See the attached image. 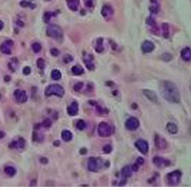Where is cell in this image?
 Wrapping results in <instances>:
<instances>
[{
    "label": "cell",
    "mask_w": 191,
    "mask_h": 190,
    "mask_svg": "<svg viewBox=\"0 0 191 190\" xmlns=\"http://www.w3.org/2000/svg\"><path fill=\"white\" fill-rule=\"evenodd\" d=\"M103 166V162L98 157H90L88 161V170L91 172H97Z\"/></svg>",
    "instance_id": "8992f818"
},
{
    "label": "cell",
    "mask_w": 191,
    "mask_h": 190,
    "mask_svg": "<svg viewBox=\"0 0 191 190\" xmlns=\"http://www.w3.org/2000/svg\"><path fill=\"white\" fill-rule=\"evenodd\" d=\"M44 94H46V96L56 95V96H59V97H63L64 94V89L61 87L60 85L53 83V85H50L49 87L46 89Z\"/></svg>",
    "instance_id": "7a4b0ae2"
},
{
    "label": "cell",
    "mask_w": 191,
    "mask_h": 190,
    "mask_svg": "<svg viewBox=\"0 0 191 190\" xmlns=\"http://www.w3.org/2000/svg\"><path fill=\"white\" fill-rule=\"evenodd\" d=\"M51 54H52V55H53V56H58L59 55V51L58 50H57V49H51Z\"/></svg>",
    "instance_id": "b9f144b4"
},
{
    "label": "cell",
    "mask_w": 191,
    "mask_h": 190,
    "mask_svg": "<svg viewBox=\"0 0 191 190\" xmlns=\"http://www.w3.org/2000/svg\"><path fill=\"white\" fill-rule=\"evenodd\" d=\"M132 108H133V109H136V108H137V105H136V103H133V105H132Z\"/></svg>",
    "instance_id": "f907efd6"
},
{
    "label": "cell",
    "mask_w": 191,
    "mask_h": 190,
    "mask_svg": "<svg viewBox=\"0 0 191 190\" xmlns=\"http://www.w3.org/2000/svg\"><path fill=\"white\" fill-rule=\"evenodd\" d=\"M146 22H147V24H149V26H155V20L153 17H148L147 19H146Z\"/></svg>",
    "instance_id": "f35d334b"
},
{
    "label": "cell",
    "mask_w": 191,
    "mask_h": 190,
    "mask_svg": "<svg viewBox=\"0 0 191 190\" xmlns=\"http://www.w3.org/2000/svg\"><path fill=\"white\" fill-rule=\"evenodd\" d=\"M54 145H55V146H59V142H55L54 143Z\"/></svg>",
    "instance_id": "816d5d0a"
},
{
    "label": "cell",
    "mask_w": 191,
    "mask_h": 190,
    "mask_svg": "<svg viewBox=\"0 0 191 190\" xmlns=\"http://www.w3.org/2000/svg\"><path fill=\"white\" fill-rule=\"evenodd\" d=\"M37 67H38L40 70H43L44 67H46V63H44L43 58H38L37 59Z\"/></svg>",
    "instance_id": "d6a6232c"
},
{
    "label": "cell",
    "mask_w": 191,
    "mask_h": 190,
    "mask_svg": "<svg viewBox=\"0 0 191 190\" xmlns=\"http://www.w3.org/2000/svg\"><path fill=\"white\" fill-rule=\"evenodd\" d=\"M183 60L185 61H191V49L190 48H184L181 52Z\"/></svg>",
    "instance_id": "ac0fdd59"
},
{
    "label": "cell",
    "mask_w": 191,
    "mask_h": 190,
    "mask_svg": "<svg viewBox=\"0 0 191 190\" xmlns=\"http://www.w3.org/2000/svg\"><path fill=\"white\" fill-rule=\"evenodd\" d=\"M32 50H33L34 53H39L41 50V44L39 42H34L32 44Z\"/></svg>",
    "instance_id": "f546056e"
},
{
    "label": "cell",
    "mask_w": 191,
    "mask_h": 190,
    "mask_svg": "<svg viewBox=\"0 0 191 190\" xmlns=\"http://www.w3.org/2000/svg\"><path fill=\"white\" fill-rule=\"evenodd\" d=\"M6 81H9V80H10V77H7V76H6Z\"/></svg>",
    "instance_id": "f5cc1de1"
},
{
    "label": "cell",
    "mask_w": 191,
    "mask_h": 190,
    "mask_svg": "<svg viewBox=\"0 0 191 190\" xmlns=\"http://www.w3.org/2000/svg\"><path fill=\"white\" fill-rule=\"evenodd\" d=\"M76 127H77L79 130H83V129H86L87 124H86L85 120L79 119V120H77V124H76Z\"/></svg>",
    "instance_id": "1f68e13d"
},
{
    "label": "cell",
    "mask_w": 191,
    "mask_h": 190,
    "mask_svg": "<svg viewBox=\"0 0 191 190\" xmlns=\"http://www.w3.org/2000/svg\"><path fill=\"white\" fill-rule=\"evenodd\" d=\"M46 129H48V128H50L52 126V122H51V119H49V118H47V119H44L43 122V124H41Z\"/></svg>",
    "instance_id": "e575fe53"
},
{
    "label": "cell",
    "mask_w": 191,
    "mask_h": 190,
    "mask_svg": "<svg viewBox=\"0 0 191 190\" xmlns=\"http://www.w3.org/2000/svg\"><path fill=\"white\" fill-rule=\"evenodd\" d=\"M14 97L16 99V102L18 103H23L28 100V95H26V91L20 90V89H17L14 92Z\"/></svg>",
    "instance_id": "52a82bcc"
},
{
    "label": "cell",
    "mask_w": 191,
    "mask_h": 190,
    "mask_svg": "<svg viewBox=\"0 0 191 190\" xmlns=\"http://www.w3.org/2000/svg\"><path fill=\"white\" fill-rule=\"evenodd\" d=\"M40 162L43 163V164H48V159H44V157H41V159H40Z\"/></svg>",
    "instance_id": "bcb514c9"
},
{
    "label": "cell",
    "mask_w": 191,
    "mask_h": 190,
    "mask_svg": "<svg viewBox=\"0 0 191 190\" xmlns=\"http://www.w3.org/2000/svg\"><path fill=\"white\" fill-rule=\"evenodd\" d=\"M4 135H6V134H4L3 131H0V139H1L2 137H4Z\"/></svg>",
    "instance_id": "c3c4849f"
},
{
    "label": "cell",
    "mask_w": 191,
    "mask_h": 190,
    "mask_svg": "<svg viewBox=\"0 0 191 190\" xmlns=\"http://www.w3.org/2000/svg\"><path fill=\"white\" fill-rule=\"evenodd\" d=\"M103 41H104V39H103V38H98L97 40H96V44H95V51L97 52V53H101V52L104 51Z\"/></svg>",
    "instance_id": "603a6c76"
},
{
    "label": "cell",
    "mask_w": 191,
    "mask_h": 190,
    "mask_svg": "<svg viewBox=\"0 0 191 190\" xmlns=\"http://www.w3.org/2000/svg\"><path fill=\"white\" fill-rule=\"evenodd\" d=\"M24 146H26V140L22 139V137H19V139L13 140L9 145V147L11 149H23Z\"/></svg>",
    "instance_id": "7c38bea8"
},
{
    "label": "cell",
    "mask_w": 191,
    "mask_h": 190,
    "mask_svg": "<svg viewBox=\"0 0 191 190\" xmlns=\"http://www.w3.org/2000/svg\"><path fill=\"white\" fill-rule=\"evenodd\" d=\"M143 93H144V95H145L149 100H151L152 103H158L157 95L155 94L154 91H152V90H144Z\"/></svg>",
    "instance_id": "9a60e30c"
},
{
    "label": "cell",
    "mask_w": 191,
    "mask_h": 190,
    "mask_svg": "<svg viewBox=\"0 0 191 190\" xmlns=\"http://www.w3.org/2000/svg\"><path fill=\"white\" fill-rule=\"evenodd\" d=\"M153 164H154L157 168H165V167H169L171 165V163L170 161H168V160L164 159V157L155 156L154 159H153Z\"/></svg>",
    "instance_id": "ba28073f"
},
{
    "label": "cell",
    "mask_w": 191,
    "mask_h": 190,
    "mask_svg": "<svg viewBox=\"0 0 191 190\" xmlns=\"http://www.w3.org/2000/svg\"><path fill=\"white\" fill-rule=\"evenodd\" d=\"M154 49H155L154 43L150 40H145L142 43V51L144 53H151Z\"/></svg>",
    "instance_id": "5bb4252c"
},
{
    "label": "cell",
    "mask_w": 191,
    "mask_h": 190,
    "mask_svg": "<svg viewBox=\"0 0 191 190\" xmlns=\"http://www.w3.org/2000/svg\"><path fill=\"white\" fill-rule=\"evenodd\" d=\"M111 151H112V146H111V145H106V146H104V148H103L104 153L108 154V153H110Z\"/></svg>",
    "instance_id": "d590c367"
},
{
    "label": "cell",
    "mask_w": 191,
    "mask_h": 190,
    "mask_svg": "<svg viewBox=\"0 0 191 190\" xmlns=\"http://www.w3.org/2000/svg\"><path fill=\"white\" fill-rule=\"evenodd\" d=\"M17 66H18V60H17L16 58H13L9 63V68H10V70H11L12 72H15V71H16Z\"/></svg>",
    "instance_id": "484cf974"
},
{
    "label": "cell",
    "mask_w": 191,
    "mask_h": 190,
    "mask_svg": "<svg viewBox=\"0 0 191 190\" xmlns=\"http://www.w3.org/2000/svg\"><path fill=\"white\" fill-rule=\"evenodd\" d=\"M51 77L53 78L54 80H60L61 78V73L59 70H57V69H55V70L52 71L51 73Z\"/></svg>",
    "instance_id": "4316f807"
},
{
    "label": "cell",
    "mask_w": 191,
    "mask_h": 190,
    "mask_svg": "<svg viewBox=\"0 0 191 190\" xmlns=\"http://www.w3.org/2000/svg\"><path fill=\"white\" fill-rule=\"evenodd\" d=\"M30 4L31 3H30L29 1H24V0L20 2V6H22V7H28V6H30Z\"/></svg>",
    "instance_id": "7bdbcfd3"
},
{
    "label": "cell",
    "mask_w": 191,
    "mask_h": 190,
    "mask_svg": "<svg viewBox=\"0 0 191 190\" xmlns=\"http://www.w3.org/2000/svg\"><path fill=\"white\" fill-rule=\"evenodd\" d=\"M47 35L52 38H61L63 37V30L59 26L56 24H50L47 28Z\"/></svg>",
    "instance_id": "5b68a950"
},
{
    "label": "cell",
    "mask_w": 191,
    "mask_h": 190,
    "mask_svg": "<svg viewBox=\"0 0 191 190\" xmlns=\"http://www.w3.org/2000/svg\"><path fill=\"white\" fill-rule=\"evenodd\" d=\"M101 15H103L105 18L109 19L113 15V9L110 6L106 4V6H104L103 9H101Z\"/></svg>",
    "instance_id": "2e32d148"
},
{
    "label": "cell",
    "mask_w": 191,
    "mask_h": 190,
    "mask_svg": "<svg viewBox=\"0 0 191 190\" xmlns=\"http://www.w3.org/2000/svg\"><path fill=\"white\" fill-rule=\"evenodd\" d=\"M154 143H155V146L157 149L160 150H163V149H166L168 146L167 142H166V139H164L163 137H161L158 134H155L154 135Z\"/></svg>",
    "instance_id": "4fadbf2b"
},
{
    "label": "cell",
    "mask_w": 191,
    "mask_h": 190,
    "mask_svg": "<svg viewBox=\"0 0 191 190\" xmlns=\"http://www.w3.org/2000/svg\"><path fill=\"white\" fill-rule=\"evenodd\" d=\"M113 132H114V129L108 124V123H105V122L99 123V125L97 127V133L99 134V136L108 137V136H110Z\"/></svg>",
    "instance_id": "277c9868"
},
{
    "label": "cell",
    "mask_w": 191,
    "mask_h": 190,
    "mask_svg": "<svg viewBox=\"0 0 191 190\" xmlns=\"http://www.w3.org/2000/svg\"><path fill=\"white\" fill-rule=\"evenodd\" d=\"M72 137H73V135H72V133L69 131V130H63V131L61 132V139H63L64 142H70L72 139Z\"/></svg>",
    "instance_id": "7402d4cb"
},
{
    "label": "cell",
    "mask_w": 191,
    "mask_h": 190,
    "mask_svg": "<svg viewBox=\"0 0 191 190\" xmlns=\"http://www.w3.org/2000/svg\"><path fill=\"white\" fill-rule=\"evenodd\" d=\"M161 94L167 102L178 103L181 100V94L177 86L169 80H164L160 83Z\"/></svg>",
    "instance_id": "6da1fadb"
},
{
    "label": "cell",
    "mask_w": 191,
    "mask_h": 190,
    "mask_svg": "<svg viewBox=\"0 0 191 190\" xmlns=\"http://www.w3.org/2000/svg\"><path fill=\"white\" fill-rule=\"evenodd\" d=\"M131 167H132V170H133V171H137V170H138V165H137V164L132 165V166H131Z\"/></svg>",
    "instance_id": "f6af8a7d"
},
{
    "label": "cell",
    "mask_w": 191,
    "mask_h": 190,
    "mask_svg": "<svg viewBox=\"0 0 191 190\" xmlns=\"http://www.w3.org/2000/svg\"><path fill=\"white\" fill-rule=\"evenodd\" d=\"M83 86V83H77L75 86H74V91H75V92H79V91H81Z\"/></svg>",
    "instance_id": "74e56055"
},
{
    "label": "cell",
    "mask_w": 191,
    "mask_h": 190,
    "mask_svg": "<svg viewBox=\"0 0 191 190\" xmlns=\"http://www.w3.org/2000/svg\"><path fill=\"white\" fill-rule=\"evenodd\" d=\"M162 59H164L165 61H170L172 59V55L170 53H164L162 55Z\"/></svg>",
    "instance_id": "8d00e7d4"
},
{
    "label": "cell",
    "mask_w": 191,
    "mask_h": 190,
    "mask_svg": "<svg viewBox=\"0 0 191 190\" xmlns=\"http://www.w3.org/2000/svg\"><path fill=\"white\" fill-rule=\"evenodd\" d=\"M22 72H23L24 75H30V74H31V68H30V67H24Z\"/></svg>",
    "instance_id": "60d3db41"
},
{
    "label": "cell",
    "mask_w": 191,
    "mask_h": 190,
    "mask_svg": "<svg viewBox=\"0 0 191 190\" xmlns=\"http://www.w3.org/2000/svg\"><path fill=\"white\" fill-rule=\"evenodd\" d=\"M149 11L151 12L152 14H157L158 13V11H160V6H158L157 3H154V4H152L150 7H149Z\"/></svg>",
    "instance_id": "4dcf8cb0"
},
{
    "label": "cell",
    "mask_w": 191,
    "mask_h": 190,
    "mask_svg": "<svg viewBox=\"0 0 191 190\" xmlns=\"http://www.w3.org/2000/svg\"><path fill=\"white\" fill-rule=\"evenodd\" d=\"M166 129H167V131L169 132L170 134H177V127L174 123L169 122L167 124V126H166Z\"/></svg>",
    "instance_id": "44dd1931"
},
{
    "label": "cell",
    "mask_w": 191,
    "mask_h": 190,
    "mask_svg": "<svg viewBox=\"0 0 191 190\" xmlns=\"http://www.w3.org/2000/svg\"><path fill=\"white\" fill-rule=\"evenodd\" d=\"M132 167L131 166H125L123 169H121V176H123L125 179H128V177H130L132 176Z\"/></svg>",
    "instance_id": "ffe728a7"
},
{
    "label": "cell",
    "mask_w": 191,
    "mask_h": 190,
    "mask_svg": "<svg viewBox=\"0 0 191 190\" xmlns=\"http://www.w3.org/2000/svg\"><path fill=\"white\" fill-rule=\"evenodd\" d=\"M78 112V103L76 102H73L70 106L68 107V114L71 116H75Z\"/></svg>",
    "instance_id": "e0dca14e"
},
{
    "label": "cell",
    "mask_w": 191,
    "mask_h": 190,
    "mask_svg": "<svg viewBox=\"0 0 191 190\" xmlns=\"http://www.w3.org/2000/svg\"><path fill=\"white\" fill-rule=\"evenodd\" d=\"M135 147L138 149V151H140L143 154H147L149 151V145L146 140L144 139H138L135 142Z\"/></svg>",
    "instance_id": "9c48e42d"
},
{
    "label": "cell",
    "mask_w": 191,
    "mask_h": 190,
    "mask_svg": "<svg viewBox=\"0 0 191 190\" xmlns=\"http://www.w3.org/2000/svg\"><path fill=\"white\" fill-rule=\"evenodd\" d=\"M57 13H54V12H46L43 14V21L44 22H50V19L53 16H56Z\"/></svg>",
    "instance_id": "83f0119b"
},
{
    "label": "cell",
    "mask_w": 191,
    "mask_h": 190,
    "mask_svg": "<svg viewBox=\"0 0 191 190\" xmlns=\"http://www.w3.org/2000/svg\"><path fill=\"white\" fill-rule=\"evenodd\" d=\"M181 179H182V171H180V170L169 172L167 174V176H166L167 184L170 185V186H177V185H178V183L181 182Z\"/></svg>",
    "instance_id": "3957f363"
},
{
    "label": "cell",
    "mask_w": 191,
    "mask_h": 190,
    "mask_svg": "<svg viewBox=\"0 0 191 190\" xmlns=\"http://www.w3.org/2000/svg\"><path fill=\"white\" fill-rule=\"evenodd\" d=\"M80 153L81 154H86L87 153V149H81L80 150Z\"/></svg>",
    "instance_id": "681fc988"
},
{
    "label": "cell",
    "mask_w": 191,
    "mask_h": 190,
    "mask_svg": "<svg viewBox=\"0 0 191 190\" xmlns=\"http://www.w3.org/2000/svg\"><path fill=\"white\" fill-rule=\"evenodd\" d=\"M72 73L74 74V75H83V69L81 68L80 66H74L73 68H72Z\"/></svg>",
    "instance_id": "d4e9b609"
},
{
    "label": "cell",
    "mask_w": 191,
    "mask_h": 190,
    "mask_svg": "<svg viewBox=\"0 0 191 190\" xmlns=\"http://www.w3.org/2000/svg\"><path fill=\"white\" fill-rule=\"evenodd\" d=\"M67 4L71 11L76 12L79 7V0H67Z\"/></svg>",
    "instance_id": "d6986e66"
},
{
    "label": "cell",
    "mask_w": 191,
    "mask_h": 190,
    "mask_svg": "<svg viewBox=\"0 0 191 190\" xmlns=\"http://www.w3.org/2000/svg\"><path fill=\"white\" fill-rule=\"evenodd\" d=\"M4 172L6 173L7 176H14L15 174H16V169L14 168V167L12 166H6V169H4Z\"/></svg>",
    "instance_id": "cb8c5ba5"
},
{
    "label": "cell",
    "mask_w": 191,
    "mask_h": 190,
    "mask_svg": "<svg viewBox=\"0 0 191 190\" xmlns=\"http://www.w3.org/2000/svg\"><path fill=\"white\" fill-rule=\"evenodd\" d=\"M163 36L164 38L169 37V24L168 23H163Z\"/></svg>",
    "instance_id": "f1b7e54d"
},
{
    "label": "cell",
    "mask_w": 191,
    "mask_h": 190,
    "mask_svg": "<svg viewBox=\"0 0 191 190\" xmlns=\"http://www.w3.org/2000/svg\"><path fill=\"white\" fill-rule=\"evenodd\" d=\"M136 164H137L138 166H140V165H143L144 164V159H143V157H138V159L136 160Z\"/></svg>",
    "instance_id": "ee69618b"
},
{
    "label": "cell",
    "mask_w": 191,
    "mask_h": 190,
    "mask_svg": "<svg viewBox=\"0 0 191 190\" xmlns=\"http://www.w3.org/2000/svg\"><path fill=\"white\" fill-rule=\"evenodd\" d=\"M72 60H73V56H71V55H64V57H63L64 63H71Z\"/></svg>",
    "instance_id": "ab89813d"
},
{
    "label": "cell",
    "mask_w": 191,
    "mask_h": 190,
    "mask_svg": "<svg viewBox=\"0 0 191 190\" xmlns=\"http://www.w3.org/2000/svg\"><path fill=\"white\" fill-rule=\"evenodd\" d=\"M13 44H14V42L12 40H6L3 43H1V46H0V51H1L3 54H6V55H9V54L12 53V48H13Z\"/></svg>",
    "instance_id": "8fae6325"
},
{
    "label": "cell",
    "mask_w": 191,
    "mask_h": 190,
    "mask_svg": "<svg viewBox=\"0 0 191 190\" xmlns=\"http://www.w3.org/2000/svg\"><path fill=\"white\" fill-rule=\"evenodd\" d=\"M3 26H4L3 21H1V20H0V31H1V30L3 29Z\"/></svg>",
    "instance_id": "7dc6e473"
},
{
    "label": "cell",
    "mask_w": 191,
    "mask_h": 190,
    "mask_svg": "<svg viewBox=\"0 0 191 190\" xmlns=\"http://www.w3.org/2000/svg\"><path fill=\"white\" fill-rule=\"evenodd\" d=\"M95 3V0H85V6L89 9H92Z\"/></svg>",
    "instance_id": "836d02e7"
},
{
    "label": "cell",
    "mask_w": 191,
    "mask_h": 190,
    "mask_svg": "<svg viewBox=\"0 0 191 190\" xmlns=\"http://www.w3.org/2000/svg\"><path fill=\"white\" fill-rule=\"evenodd\" d=\"M140 127V120L136 117H130L126 120V128L128 130H136Z\"/></svg>",
    "instance_id": "30bf717a"
}]
</instances>
